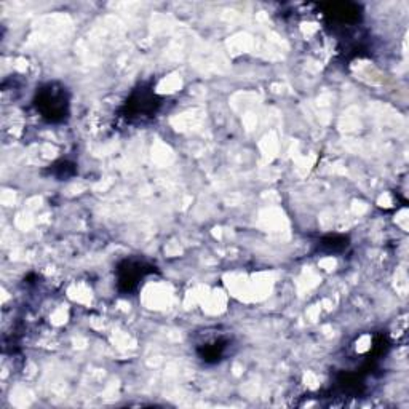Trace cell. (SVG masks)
<instances>
[{"mask_svg": "<svg viewBox=\"0 0 409 409\" xmlns=\"http://www.w3.org/2000/svg\"><path fill=\"white\" fill-rule=\"evenodd\" d=\"M34 104L46 122L60 123L69 117V93L63 85L46 84L35 95Z\"/></svg>", "mask_w": 409, "mask_h": 409, "instance_id": "1", "label": "cell"}, {"mask_svg": "<svg viewBox=\"0 0 409 409\" xmlns=\"http://www.w3.org/2000/svg\"><path fill=\"white\" fill-rule=\"evenodd\" d=\"M154 271L155 269L147 262L138 261V259H125L117 267V287L122 293H131L138 288L139 282Z\"/></svg>", "mask_w": 409, "mask_h": 409, "instance_id": "2", "label": "cell"}, {"mask_svg": "<svg viewBox=\"0 0 409 409\" xmlns=\"http://www.w3.org/2000/svg\"><path fill=\"white\" fill-rule=\"evenodd\" d=\"M158 106L160 101L155 96V93L149 90V88L141 87L129 96V100L125 104V113L128 118L151 117L157 111Z\"/></svg>", "mask_w": 409, "mask_h": 409, "instance_id": "3", "label": "cell"}, {"mask_svg": "<svg viewBox=\"0 0 409 409\" xmlns=\"http://www.w3.org/2000/svg\"><path fill=\"white\" fill-rule=\"evenodd\" d=\"M326 15L334 19V21H339L343 24H352L358 23L361 18L360 7L354 3H328L325 5Z\"/></svg>", "mask_w": 409, "mask_h": 409, "instance_id": "4", "label": "cell"}, {"mask_svg": "<svg viewBox=\"0 0 409 409\" xmlns=\"http://www.w3.org/2000/svg\"><path fill=\"white\" fill-rule=\"evenodd\" d=\"M350 238L347 235H328L320 240L318 250L326 255H338L349 246Z\"/></svg>", "mask_w": 409, "mask_h": 409, "instance_id": "5", "label": "cell"}, {"mask_svg": "<svg viewBox=\"0 0 409 409\" xmlns=\"http://www.w3.org/2000/svg\"><path fill=\"white\" fill-rule=\"evenodd\" d=\"M226 340H215V343L201 345L199 349L200 358L205 361V363H217V361L222 360L226 352Z\"/></svg>", "mask_w": 409, "mask_h": 409, "instance_id": "6", "label": "cell"}, {"mask_svg": "<svg viewBox=\"0 0 409 409\" xmlns=\"http://www.w3.org/2000/svg\"><path fill=\"white\" fill-rule=\"evenodd\" d=\"M50 170H60V173L56 174V178L63 179V178H71L72 174L75 173V165L72 163H67V162H60L51 167Z\"/></svg>", "mask_w": 409, "mask_h": 409, "instance_id": "7", "label": "cell"}]
</instances>
